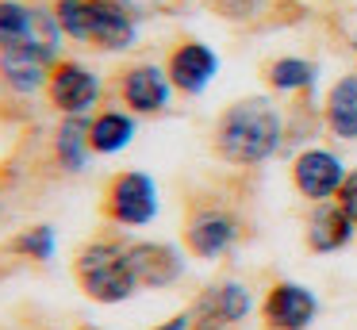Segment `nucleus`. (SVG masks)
Returning a JSON list of instances; mask_svg holds the SVG:
<instances>
[{
  "instance_id": "obj_11",
  "label": "nucleus",
  "mask_w": 357,
  "mask_h": 330,
  "mask_svg": "<svg viewBox=\"0 0 357 330\" xmlns=\"http://www.w3.org/2000/svg\"><path fill=\"white\" fill-rule=\"evenodd\" d=\"M165 73H169V81H173L177 92H185V96H200V92L219 77V54L211 50L208 43L188 38V43L173 46L169 61H165Z\"/></svg>"
},
{
  "instance_id": "obj_3",
  "label": "nucleus",
  "mask_w": 357,
  "mask_h": 330,
  "mask_svg": "<svg viewBox=\"0 0 357 330\" xmlns=\"http://www.w3.org/2000/svg\"><path fill=\"white\" fill-rule=\"evenodd\" d=\"M104 219H112L116 227H146L158 219V184L150 173H116L104 192Z\"/></svg>"
},
{
  "instance_id": "obj_12",
  "label": "nucleus",
  "mask_w": 357,
  "mask_h": 330,
  "mask_svg": "<svg viewBox=\"0 0 357 330\" xmlns=\"http://www.w3.org/2000/svg\"><path fill=\"white\" fill-rule=\"evenodd\" d=\"M131 269L139 276V288H173L185 276V253L173 242H131Z\"/></svg>"
},
{
  "instance_id": "obj_14",
  "label": "nucleus",
  "mask_w": 357,
  "mask_h": 330,
  "mask_svg": "<svg viewBox=\"0 0 357 330\" xmlns=\"http://www.w3.org/2000/svg\"><path fill=\"white\" fill-rule=\"evenodd\" d=\"M323 123L334 138L357 142V73H346L326 89L323 100Z\"/></svg>"
},
{
  "instance_id": "obj_16",
  "label": "nucleus",
  "mask_w": 357,
  "mask_h": 330,
  "mask_svg": "<svg viewBox=\"0 0 357 330\" xmlns=\"http://www.w3.org/2000/svg\"><path fill=\"white\" fill-rule=\"evenodd\" d=\"M135 135H139L135 115L116 112V107L100 112L93 123H89V142H93V153H119V150H127V146L135 142Z\"/></svg>"
},
{
  "instance_id": "obj_23",
  "label": "nucleus",
  "mask_w": 357,
  "mask_h": 330,
  "mask_svg": "<svg viewBox=\"0 0 357 330\" xmlns=\"http://www.w3.org/2000/svg\"><path fill=\"white\" fill-rule=\"evenodd\" d=\"M334 200H338V207L357 223V169H354V173H346V181H342V188H338V196H334Z\"/></svg>"
},
{
  "instance_id": "obj_18",
  "label": "nucleus",
  "mask_w": 357,
  "mask_h": 330,
  "mask_svg": "<svg viewBox=\"0 0 357 330\" xmlns=\"http://www.w3.org/2000/svg\"><path fill=\"white\" fill-rule=\"evenodd\" d=\"M31 23H35V8H27L24 0H0V50L24 43Z\"/></svg>"
},
{
  "instance_id": "obj_21",
  "label": "nucleus",
  "mask_w": 357,
  "mask_h": 330,
  "mask_svg": "<svg viewBox=\"0 0 357 330\" xmlns=\"http://www.w3.org/2000/svg\"><path fill=\"white\" fill-rule=\"evenodd\" d=\"M211 8H215V15H223V20H254L257 12H261V0H208Z\"/></svg>"
},
{
  "instance_id": "obj_5",
  "label": "nucleus",
  "mask_w": 357,
  "mask_h": 330,
  "mask_svg": "<svg viewBox=\"0 0 357 330\" xmlns=\"http://www.w3.org/2000/svg\"><path fill=\"white\" fill-rule=\"evenodd\" d=\"M242 238V219L231 207L204 204L188 215L185 223V250L200 261H215L223 253H231Z\"/></svg>"
},
{
  "instance_id": "obj_2",
  "label": "nucleus",
  "mask_w": 357,
  "mask_h": 330,
  "mask_svg": "<svg viewBox=\"0 0 357 330\" xmlns=\"http://www.w3.org/2000/svg\"><path fill=\"white\" fill-rule=\"evenodd\" d=\"M73 276L93 303H123L139 292L131 253L116 238H96V242L81 246L77 257H73Z\"/></svg>"
},
{
  "instance_id": "obj_7",
  "label": "nucleus",
  "mask_w": 357,
  "mask_h": 330,
  "mask_svg": "<svg viewBox=\"0 0 357 330\" xmlns=\"http://www.w3.org/2000/svg\"><path fill=\"white\" fill-rule=\"evenodd\" d=\"M319 315V296L300 280H277L261 299L265 330H307Z\"/></svg>"
},
{
  "instance_id": "obj_20",
  "label": "nucleus",
  "mask_w": 357,
  "mask_h": 330,
  "mask_svg": "<svg viewBox=\"0 0 357 330\" xmlns=\"http://www.w3.org/2000/svg\"><path fill=\"white\" fill-rule=\"evenodd\" d=\"M54 20L66 38L89 43V0H54Z\"/></svg>"
},
{
  "instance_id": "obj_17",
  "label": "nucleus",
  "mask_w": 357,
  "mask_h": 330,
  "mask_svg": "<svg viewBox=\"0 0 357 330\" xmlns=\"http://www.w3.org/2000/svg\"><path fill=\"white\" fill-rule=\"evenodd\" d=\"M265 81H269L273 92L296 96V92H307L319 81V66L311 58H300V54H284V58H273L265 66Z\"/></svg>"
},
{
  "instance_id": "obj_6",
  "label": "nucleus",
  "mask_w": 357,
  "mask_h": 330,
  "mask_svg": "<svg viewBox=\"0 0 357 330\" xmlns=\"http://www.w3.org/2000/svg\"><path fill=\"white\" fill-rule=\"evenodd\" d=\"M346 181V161L326 146H307L292 158V184L307 204H326Z\"/></svg>"
},
{
  "instance_id": "obj_10",
  "label": "nucleus",
  "mask_w": 357,
  "mask_h": 330,
  "mask_svg": "<svg viewBox=\"0 0 357 330\" xmlns=\"http://www.w3.org/2000/svg\"><path fill=\"white\" fill-rule=\"evenodd\" d=\"M119 96L135 115H162L173 100V81L162 66L142 61V66H131L119 77Z\"/></svg>"
},
{
  "instance_id": "obj_4",
  "label": "nucleus",
  "mask_w": 357,
  "mask_h": 330,
  "mask_svg": "<svg viewBox=\"0 0 357 330\" xmlns=\"http://www.w3.org/2000/svg\"><path fill=\"white\" fill-rule=\"evenodd\" d=\"M254 311V296L242 280H215L192 299L188 307V330H234L250 319Z\"/></svg>"
},
{
  "instance_id": "obj_1",
  "label": "nucleus",
  "mask_w": 357,
  "mask_h": 330,
  "mask_svg": "<svg viewBox=\"0 0 357 330\" xmlns=\"http://www.w3.org/2000/svg\"><path fill=\"white\" fill-rule=\"evenodd\" d=\"M211 146H215V158H223L227 165H242V169L265 165L284 146V115L269 96L234 100L215 119Z\"/></svg>"
},
{
  "instance_id": "obj_13",
  "label": "nucleus",
  "mask_w": 357,
  "mask_h": 330,
  "mask_svg": "<svg viewBox=\"0 0 357 330\" xmlns=\"http://www.w3.org/2000/svg\"><path fill=\"white\" fill-rule=\"evenodd\" d=\"M354 234H357V223L338 207V200L315 204L307 215V227H303V242H307V250L319 253V257L346 250V246L354 242Z\"/></svg>"
},
{
  "instance_id": "obj_9",
  "label": "nucleus",
  "mask_w": 357,
  "mask_h": 330,
  "mask_svg": "<svg viewBox=\"0 0 357 330\" xmlns=\"http://www.w3.org/2000/svg\"><path fill=\"white\" fill-rule=\"evenodd\" d=\"M139 43V15L127 12L119 0H89V46L96 50H131Z\"/></svg>"
},
{
  "instance_id": "obj_15",
  "label": "nucleus",
  "mask_w": 357,
  "mask_h": 330,
  "mask_svg": "<svg viewBox=\"0 0 357 330\" xmlns=\"http://www.w3.org/2000/svg\"><path fill=\"white\" fill-rule=\"evenodd\" d=\"M89 123L93 119H85V115H66L62 127L54 130V158L66 173H81L85 169L89 150H93V142H89Z\"/></svg>"
},
{
  "instance_id": "obj_22",
  "label": "nucleus",
  "mask_w": 357,
  "mask_h": 330,
  "mask_svg": "<svg viewBox=\"0 0 357 330\" xmlns=\"http://www.w3.org/2000/svg\"><path fill=\"white\" fill-rule=\"evenodd\" d=\"M119 4L142 20V15H165V12H173V8H177V0H119Z\"/></svg>"
},
{
  "instance_id": "obj_19",
  "label": "nucleus",
  "mask_w": 357,
  "mask_h": 330,
  "mask_svg": "<svg viewBox=\"0 0 357 330\" xmlns=\"http://www.w3.org/2000/svg\"><path fill=\"white\" fill-rule=\"evenodd\" d=\"M54 227L50 223H35V227L20 230L16 238H12V253H20V257H31V261H50L54 257Z\"/></svg>"
},
{
  "instance_id": "obj_8",
  "label": "nucleus",
  "mask_w": 357,
  "mask_h": 330,
  "mask_svg": "<svg viewBox=\"0 0 357 330\" xmlns=\"http://www.w3.org/2000/svg\"><path fill=\"white\" fill-rule=\"evenodd\" d=\"M47 96L62 115H89L93 104L100 100V77H96L89 66H81V61H66L62 58L54 66V73H50Z\"/></svg>"
},
{
  "instance_id": "obj_24",
  "label": "nucleus",
  "mask_w": 357,
  "mask_h": 330,
  "mask_svg": "<svg viewBox=\"0 0 357 330\" xmlns=\"http://www.w3.org/2000/svg\"><path fill=\"white\" fill-rule=\"evenodd\" d=\"M192 327V319H188V311H181V315H173V319H165L162 327H154V330H188Z\"/></svg>"
}]
</instances>
